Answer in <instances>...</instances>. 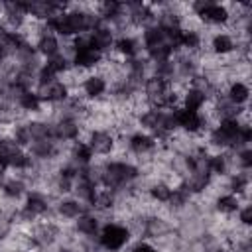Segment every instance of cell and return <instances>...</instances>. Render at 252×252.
<instances>
[{
	"mask_svg": "<svg viewBox=\"0 0 252 252\" xmlns=\"http://www.w3.org/2000/svg\"><path fill=\"white\" fill-rule=\"evenodd\" d=\"M132 177H136V169L126 163H112L102 173V179L106 185H122L126 181H130Z\"/></svg>",
	"mask_w": 252,
	"mask_h": 252,
	"instance_id": "cell-1",
	"label": "cell"
},
{
	"mask_svg": "<svg viewBox=\"0 0 252 252\" xmlns=\"http://www.w3.org/2000/svg\"><path fill=\"white\" fill-rule=\"evenodd\" d=\"M126 240H128V232L118 224H108L100 234V242L106 250H118L124 246Z\"/></svg>",
	"mask_w": 252,
	"mask_h": 252,
	"instance_id": "cell-2",
	"label": "cell"
},
{
	"mask_svg": "<svg viewBox=\"0 0 252 252\" xmlns=\"http://www.w3.org/2000/svg\"><path fill=\"white\" fill-rule=\"evenodd\" d=\"M65 94H67V89H65L63 83H59V81H49V83H43V85L39 87V94H37V98L61 100V98H65Z\"/></svg>",
	"mask_w": 252,
	"mask_h": 252,
	"instance_id": "cell-3",
	"label": "cell"
},
{
	"mask_svg": "<svg viewBox=\"0 0 252 252\" xmlns=\"http://www.w3.org/2000/svg\"><path fill=\"white\" fill-rule=\"evenodd\" d=\"M175 122L179 124V126H183L185 130H199V126H201V118H199V114L197 112H191V110H177L175 112Z\"/></svg>",
	"mask_w": 252,
	"mask_h": 252,
	"instance_id": "cell-4",
	"label": "cell"
},
{
	"mask_svg": "<svg viewBox=\"0 0 252 252\" xmlns=\"http://www.w3.org/2000/svg\"><path fill=\"white\" fill-rule=\"evenodd\" d=\"M89 148H91V152L106 154V152H110V148H112V138H110L106 132H94V134L91 136Z\"/></svg>",
	"mask_w": 252,
	"mask_h": 252,
	"instance_id": "cell-5",
	"label": "cell"
},
{
	"mask_svg": "<svg viewBox=\"0 0 252 252\" xmlns=\"http://www.w3.org/2000/svg\"><path fill=\"white\" fill-rule=\"evenodd\" d=\"M100 61V53L96 49H83V51H77L75 55V63L81 65V67H93Z\"/></svg>",
	"mask_w": 252,
	"mask_h": 252,
	"instance_id": "cell-6",
	"label": "cell"
},
{
	"mask_svg": "<svg viewBox=\"0 0 252 252\" xmlns=\"http://www.w3.org/2000/svg\"><path fill=\"white\" fill-rule=\"evenodd\" d=\"M146 93L150 98H158V100H163L165 96V83L161 77H154L146 83Z\"/></svg>",
	"mask_w": 252,
	"mask_h": 252,
	"instance_id": "cell-7",
	"label": "cell"
},
{
	"mask_svg": "<svg viewBox=\"0 0 252 252\" xmlns=\"http://www.w3.org/2000/svg\"><path fill=\"white\" fill-rule=\"evenodd\" d=\"M110 41H112V35H110V32L108 30H102V28H96L93 33H91V43H93V49H104V47H108L110 45Z\"/></svg>",
	"mask_w": 252,
	"mask_h": 252,
	"instance_id": "cell-8",
	"label": "cell"
},
{
	"mask_svg": "<svg viewBox=\"0 0 252 252\" xmlns=\"http://www.w3.org/2000/svg\"><path fill=\"white\" fill-rule=\"evenodd\" d=\"M201 16H203L207 22H224V20H226V10H224L222 6H219V4H209V6L201 12Z\"/></svg>",
	"mask_w": 252,
	"mask_h": 252,
	"instance_id": "cell-9",
	"label": "cell"
},
{
	"mask_svg": "<svg viewBox=\"0 0 252 252\" xmlns=\"http://www.w3.org/2000/svg\"><path fill=\"white\" fill-rule=\"evenodd\" d=\"M205 102V94L201 91H189L187 96H185V110H191V112H197V108H201Z\"/></svg>",
	"mask_w": 252,
	"mask_h": 252,
	"instance_id": "cell-10",
	"label": "cell"
},
{
	"mask_svg": "<svg viewBox=\"0 0 252 252\" xmlns=\"http://www.w3.org/2000/svg\"><path fill=\"white\" fill-rule=\"evenodd\" d=\"M16 154H20V150H18V144L16 142H12V140H6V138H2L0 140V161H8L10 158H14Z\"/></svg>",
	"mask_w": 252,
	"mask_h": 252,
	"instance_id": "cell-11",
	"label": "cell"
},
{
	"mask_svg": "<svg viewBox=\"0 0 252 252\" xmlns=\"http://www.w3.org/2000/svg\"><path fill=\"white\" fill-rule=\"evenodd\" d=\"M104 91V81L100 77H89L85 81V93L89 96H98Z\"/></svg>",
	"mask_w": 252,
	"mask_h": 252,
	"instance_id": "cell-12",
	"label": "cell"
},
{
	"mask_svg": "<svg viewBox=\"0 0 252 252\" xmlns=\"http://www.w3.org/2000/svg\"><path fill=\"white\" fill-rule=\"evenodd\" d=\"M130 146H132V150H134V152H148V150H152L154 142H152V138H150V136H144V134H136V136L132 138Z\"/></svg>",
	"mask_w": 252,
	"mask_h": 252,
	"instance_id": "cell-13",
	"label": "cell"
},
{
	"mask_svg": "<svg viewBox=\"0 0 252 252\" xmlns=\"http://www.w3.org/2000/svg\"><path fill=\"white\" fill-rule=\"evenodd\" d=\"M248 98V89L242 85V83H234L232 87H230V100L234 102V104H240V102H244Z\"/></svg>",
	"mask_w": 252,
	"mask_h": 252,
	"instance_id": "cell-14",
	"label": "cell"
},
{
	"mask_svg": "<svg viewBox=\"0 0 252 252\" xmlns=\"http://www.w3.org/2000/svg\"><path fill=\"white\" fill-rule=\"evenodd\" d=\"M39 51L45 53L47 57L57 55V41H55V37H51V35L41 37V41H39Z\"/></svg>",
	"mask_w": 252,
	"mask_h": 252,
	"instance_id": "cell-15",
	"label": "cell"
},
{
	"mask_svg": "<svg viewBox=\"0 0 252 252\" xmlns=\"http://www.w3.org/2000/svg\"><path fill=\"white\" fill-rule=\"evenodd\" d=\"M77 126H75V122H71V120H63L59 126H57V136L59 138H75L77 136Z\"/></svg>",
	"mask_w": 252,
	"mask_h": 252,
	"instance_id": "cell-16",
	"label": "cell"
},
{
	"mask_svg": "<svg viewBox=\"0 0 252 252\" xmlns=\"http://www.w3.org/2000/svg\"><path fill=\"white\" fill-rule=\"evenodd\" d=\"M45 211V201L39 197V195H32L30 199H28V215H39V213H43Z\"/></svg>",
	"mask_w": 252,
	"mask_h": 252,
	"instance_id": "cell-17",
	"label": "cell"
},
{
	"mask_svg": "<svg viewBox=\"0 0 252 252\" xmlns=\"http://www.w3.org/2000/svg\"><path fill=\"white\" fill-rule=\"evenodd\" d=\"M213 47H215L217 53H226V51L232 49V41H230L228 35H217L215 41H213Z\"/></svg>",
	"mask_w": 252,
	"mask_h": 252,
	"instance_id": "cell-18",
	"label": "cell"
},
{
	"mask_svg": "<svg viewBox=\"0 0 252 252\" xmlns=\"http://www.w3.org/2000/svg\"><path fill=\"white\" fill-rule=\"evenodd\" d=\"M77 228H79L81 232H85V234H94V230H96V220L91 219V217H81L79 222H77Z\"/></svg>",
	"mask_w": 252,
	"mask_h": 252,
	"instance_id": "cell-19",
	"label": "cell"
},
{
	"mask_svg": "<svg viewBox=\"0 0 252 252\" xmlns=\"http://www.w3.org/2000/svg\"><path fill=\"white\" fill-rule=\"evenodd\" d=\"M20 102H22V106L28 108V110H35V108L39 106V98H37V94H32V93H24V94H20Z\"/></svg>",
	"mask_w": 252,
	"mask_h": 252,
	"instance_id": "cell-20",
	"label": "cell"
},
{
	"mask_svg": "<svg viewBox=\"0 0 252 252\" xmlns=\"http://www.w3.org/2000/svg\"><path fill=\"white\" fill-rule=\"evenodd\" d=\"M59 211H61V215H65V217H79L81 207H79V203H75V201H65V203H61Z\"/></svg>",
	"mask_w": 252,
	"mask_h": 252,
	"instance_id": "cell-21",
	"label": "cell"
},
{
	"mask_svg": "<svg viewBox=\"0 0 252 252\" xmlns=\"http://www.w3.org/2000/svg\"><path fill=\"white\" fill-rule=\"evenodd\" d=\"M236 207H238V201H236V197H232V195H226V197H220V199H219V209L224 211V213L236 211Z\"/></svg>",
	"mask_w": 252,
	"mask_h": 252,
	"instance_id": "cell-22",
	"label": "cell"
},
{
	"mask_svg": "<svg viewBox=\"0 0 252 252\" xmlns=\"http://www.w3.org/2000/svg\"><path fill=\"white\" fill-rule=\"evenodd\" d=\"M33 152L39 154V156H47V154L51 152V144H49L47 140H43V138H37V140L33 142Z\"/></svg>",
	"mask_w": 252,
	"mask_h": 252,
	"instance_id": "cell-23",
	"label": "cell"
},
{
	"mask_svg": "<svg viewBox=\"0 0 252 252\" xmlns=\"http://www.w3.org/2000/svg\"><path fill=\"white\" fill-rule=\"evenodd\" d=\"M152 195H154L158 201H169V197H171V189H167L165 185H156V187L152 189Z\"/></svg>",
	"mask_w": 252,
	"mask_h": 252,
	"instance_id": "cell-24",
	"label": "cell"
},
{
	"mask_svg": "<svg viewBox=\"0 0 252 252\" xmlns=\"http://www.w3.org/2000/svg\"><path fill=\"white\" fill-rule=\"evenodd\" d=\"M179 43H183V45H187V47H197L199 37H197L195 32H181V41H179Z\"/></svg>",
	"mask_w": 252,
	"mask_h": 252,
	"instance_id": "cell-25",
	"label": "cell"
},
{
	"mask_svg": "<svg viewBox=\"0 0 252 252\" xmlns=\"http://www.w3.org/2000/svg\"><path fill=\"white\" fill-rule=\"evenodd\" d=\"M75 158L81 159V161H89V158H91V148L85 146V144H77V146H75Z\"/></svg>",
	"mask_w": 252,
	"mask_h": 252,
	"instance_id": "cell-26",
	"label": "cell"
},
{
	"mask_svg": "<svg viewBox=\"0 0 252 252\" xmlns=\"http://www.w3.org/2000/svg\"><path fill=\"white\" fill-rule=\"evenodd\" d=\"M93 203H94L96 207H100V209H104V207H108V205L112 203V197H110V193H102V195H94V197H93Z\"/></svg>",
	"mask_w": 252,
	"mask_h": 252,
	"instance_id": "cell-27",
	"label": "cell"
},
{
	"mask_svg": "<svg viewBox=\"0 0 252 252\" xmlns=\"http://www.w3.org/2000/svg\"><path fill=\"white\" fill-rule=\"evenodd\" d=\"M118 51H122L126 55H132L134 53V41L132 39H120L118 41Z\"/></svg>",
	"mask_w": 252,
	"mask_h": 252,
	"instance_id": "cell-28",
	"label": "cell"
},
{
	"mask_svg": "<svg viewBox=\"0 0 252 252\" xmlns=\"http://www.w3.org/2000/svg\"><path fill=\"white\" fill-rule=\"evenodd\" d=\"M6 163H8V165H14V167H24V165H28V158H26L24 154H16V156L10 158Z\"/></svg>",
	"mask_w": 252,
	"mask_h": 252,
	"instance_id": "cell-29",
	"label": "cell"
},
{
	"mask_svg": "<svg viewBox=\"0 0 252 252\" xmlns=\"http://www.w3.org/2000/svg\"><path fill=\"white\" fill-rule=\"evenodd\" d=\"M209 169H215L217 173H222V169H224V159H222L220 156L211 158V161H209Z\"/></svg>",
	"mask_w": 252,
	"mask_h": 252,
	"instance_id": "cell-30",
	"label": "cell"
},
{
	"mask_svg": "<svg viewBox=\"0 0 252 252\" xmlns=\"http://www.w3.org/2000/svg\"><path fill=\"white\" fill-rule=\"evenodd\" d=\"M6 193L8 195H20L22 193V183L20 181H10L6 185Z\"/></svg>",
	"mask_w": 252,
	"mask_h": 252,
	"instance_id": "cell-31",
	"label": "cell"
},
{
	"mask_svg": "<svg viewBox=\"0 0 252 252\" xmlns=\"http://www.w3.org/2000/svg\"><path fill=\"white\" fill-rule=\"evenodd\" d=\"M240 219H242V222H244V224H250V222H252V209H250V207H246V209L240 213Z\"/></svg>",
	"mask_w": 252,
	"mask_h": 252,
	"instance_id": "cell-32",
	"label": "cell"
},
{
	"mask_svg": "<svg viewBox=\"0 0 252 252\" xmlns=\"http://www.w3.org/2000/svg\"><path fill=\"white\" fill-rule=\"evenodd\" d=\"M242 163H244L246 167L252 163V152H250V150H246V152L242 154Z\"/></svg>",
	"mask_w": 252,
	"mask_h": 252,
	"instance_id": "cell-33",
	"label": "cell"
},
{
	"mask_svg": "<svg viewBox=\"0 0 252 252\" xmlns=\"http://www.w3.org/2000/svg\"><path fill=\"white\" fill-rule=\"evenodd\" d=\"M132 252H156L152 246H148V244H140V246H136Z\"/></svg>",
	"mask_w": 252,
	"mask_h": 252,
	"instance_id": "cell-34",
	"label": "cell"
},
{
	"mask_svg": "<svg viewBox=\"0 0 252 252\" xmlns=\"http://www.w3.org/2000/svg\"><path fill=\"white\" fill-rule=\"evenodd\" d=\"M2 173H4V161H0V179H2Z\"/></svg>",
	"mask_w": 252,
	"mask_h": 252,
	"instance_id": "cell-35",
	"label": "cell"
},
{
	"mask_svg": "<svg viewBox=\"0 0 252 252\" xmlns=\"http://www.w3.org/2000/svg\"><path fill=\"white\" fill-rule=\"evenodd\" d=\"M4 57V45H0V59Z\"/></svg>",
	"mask_w": 252,
	"mask_h": 252,
	"instance_id": "cell-36",
	"label": "cell"
}]
</instances>
